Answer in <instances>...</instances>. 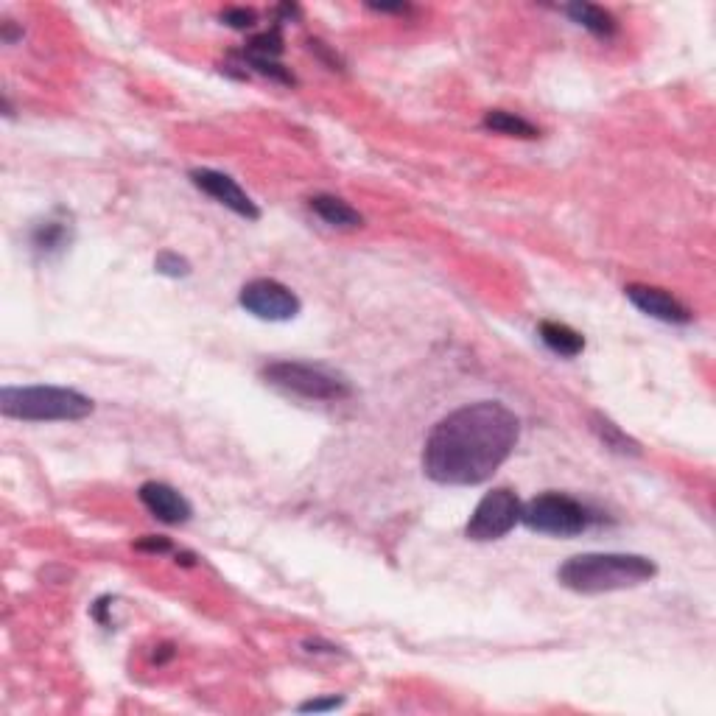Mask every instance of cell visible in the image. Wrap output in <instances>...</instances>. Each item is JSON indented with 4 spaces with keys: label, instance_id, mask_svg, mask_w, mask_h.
<instances>
[{
    "label": "cell",
    "instance_id": "obj_5",
    "mask_svg": "<svg viewBox=\"0 0 716 716\" xmlns=\"http://www.w3.org/2000/svg\"><path fill=\"white\" fill-rule=\"evenodd\" d=\"M521 524L540 535L577 537L591 529L593 515L577 498L563 496V493H543L526 501L521 510Z\"/></svg>",
    "mask_w": 716,
    "mask_h": 716
},
{
    "label": "cell",
    "instance_id": "obj_20",
    "mask_svg": "<svg viewBox=\"0 0 716 716\" xmlns=\"http://www.w3.org/2000/svg\"><path fill=\"white\" fill-rule=\"evenodd\" d=\"M345 700L342 697H328V700H311V703H303L297 711H303V714H319V711H336V708H342Z\"/></svg>",
    "mask_w": 716,
    "mask_h": 716
},
{
    "label": "cell",
    "instance_id": "obj_8",
    "mask_svg": "<svg viewBox=\"0 0 716 716\" xmlns=\"http://www.w3.org/2000/svg\"><path fill=\"white\" fill-rule=\"evenodd\" d=\"M191 182L199 191L207 193L213 202H219L221 207L233 210L235 216H241V219L247 221L261 219L258 205L249 199V193L244 191L230 174H221V171H213V168H193Z\"/></svg>",
    "mask_w": 716,
    "mask_h": 716
},
{
    "label": "cell",
    "instance_id": "obj_6",
    "mask_svg": "<svg viewBox=\"0 0 716 716\" xmlns=\"http://www.w3.org/2000/svg\"><path fill=\"white\" fill-rule=\"evenodd\" d=\"M521 510H524V504L515 496V490L496 487L473 510L468 526H465V537L476 540V543H490V540L510 535L512 529L521 524Z\"/></svg>",
    "mask_w": 716,
    "mask_h": 716
},
{
    "label": "cell",
    "instance_id": "obj_16",
    "mask_svg": "<svg viewBox=\"0 0 716 716\" xmlns=\"http://www.w3.org/2000/svg\"><path fill=\"white\" fill-rule=\"evenodd\" d=\"M244 56H252V59H269V62H277V56L283 54V37H280V28H269V31H261L255 34L252 40L247 42V48L241 51Z\"/></svg>",
    "mask_w": 716,
    "mask_h": 716
},
{
    "label": "cell",
    "instance_id": "obj_22",
    "mask_svg": "<svg viewBox=\"0 0 716 716\" xmlns=\"http://www.w3.org/2000/svg\"><path fill=\"white\" fill-rule=\"evenodd\" d=\"M372 12H381V14H406L409 12V6L406 3H395V6H386V3H370Z\"/></svg>",
    "mask_w": 716,
    "mask_h": 716
},
{
    "label": "cell",
    "instance_id": "obj_9",
    "mask_svg": "<svg viewBox=\"0 0 716 716\" xmlns=\"http://www.w3.org/2000/svg\"><path fill=\"white\" fill-rule=\"evenodd\" d=\"M624 294H627V300H630L641 314L658 319V322H666V325H689L691 319H694L689 305L680 303L669 291L633 283V286L624 289Z\"/></svg>",
    "mask_w": 716,
    "mask_h": 716
},
{
    "label": "cell",
    "instance_id": "obj_7",
    "mask_svg": "<svg viewBox=\"0 0 716 716\" xmlns=\"http://www.w3.org/2000/svg\"><path fill=\"white\" fill-rule=\"evenodd\" d=\"M238 303L241 308L252 314L255 319H263V322H289L300 314V297L283 286L280 280H272V277H255L249 280L247 286L241 289L238 294Z\"/></svg>",
    "mask_w": 716,
    "mask_h": 716
},
{
    "label": "cell",
    "instance_id": "obj_1",
    "mask_svg": "<svg viewBox=\"0 0 716 716\" xmlns=\"http://www.w3.org/2000/svg\"><path fill=\"white\" fill-rule=\"evenodd\" d=\"M521 420L498 400H476L445 414L423 445V470L431 482L473 487L487 482L518 445Z\"/></svg>",
    "mask_w": 716,
    "mask_h": 716
},
{
    "label": "cell",
    "instance_id": "obj_2",
    "mask_svg": "<svg viewBox=\"0 0 716 716\" xmlns=\"http://www.w3.org/2000/svg\"><path fill=\"white\" fill-rule=\"evenodd\" d=\"M658 574V565L644 554H621V551H588L565 560L557 568V582L568 591L582 596L627 591L644 585Z\"/></svg>",
    "mask_w": 716,
    "mask_h": 716
},
{
    "label": "cell",
    "instance_id": "obj_3",
    "mask_svg": "<svg viewBox=\"0 0 716 716\" xmlns=\"http://www.w3.org/2000/svg\"><path fill=\"white\" fill-rule=\"evenodd\" d=\"M96 403L68 386H3L0 412L28 423H76L90 417Z\"/></svg>",
    "mask_w": 716,
    "mask_h": 716
},
{
    "label": "cell",
    "instance_id": "obj_12",
    "mask_svg": "<svg viewBox=\"0 0 716 716\" xmlns=\"http://www.w3.org/2000/svg\"><path fill=\"white\" fill-rule=\"evenodd\" d=\"M563 12L577 23V26L588 28L591 34L602 37V40H610L616 31H619V23L616 17L602 9V6H593V3H571V6H563Z\"/></svg>",
    "mask_w": 716,
    "mask_h": 716
},
{
    "label": "cell",
    "instance_id": "obj_15",
    "mask_svg": "<svg viewBox=\"0 0 716 716\" xmlns=\"http://www.w3.org/2000/svg\"><path fill=\"white\" fill-rule=\"evenodd\" d=\"M591 428L596 431V437L605 442V448H610V451H616V454H633V456L641 454V445L635 440H630V437H627L613 420H607L602 414H593Z\"/></svg>",
    "mask_w": 716,
    "mask_h": 716
},
{
    "label": "cell",
    "instance_id": "obj_19",
    "mask_svg": "<svg viewBox=\"0 0 716 716\" xmlns=\"http://www.w3.org/2000/svg\"><path fill=\"white\" fill-rule=\"evenodd\" d=\"M221 20L230 28L247 31V28L258 23V14L252 12V9H244V6H233V9H224V12H221Z\"/></svg>",
    "mask_w": 716,
    "mask_h": 716
},
{
    "label": "cell",
    "instance_id": "obj_10",
    "mask_svg": "<svg viewBox=\"0 0 716 716\" xmlns=\"http://www.w3.org/2000/svg\"><path fill=\"white\" fill-rule=\"evenodd\" d=\"M140 504L152 512L157 521H163L168 526L188 524L193 515V507L188 498L182 496L179 490H174L166 482H146L140 487Z\"/></svg>",
    "mask_w": 716,
    "mask_h": 716
},
{
    "label": "cell",
    "instance_id": "obj_11",
    "mask_svg": "<svg viewBox=\"0 0 716 716\" xmlns=\"http://www.w3.org/2000/svg\"><path fill=\"white\" fill-rule=\"evenodd\" d=\"M311 210L317 213L319 219L331 227H339V230H356L364 224V216L358 213L356 207H350L345 199L333 196V193H319L311 199Z\"/></svg>",
    "mask_w": 716,
    "mask_h": 716
},
{
    "label": "cell",
    "instance_id": "obj_18",
    "mask_svg": "<svg viewBox=\"0 0 716 716\" xmlns=\"http://www.w3.org/2000/svg\"><path fill=\"white\" fill-rule=\"evenodd\" d=\"M154 269H157L160 275L174 277V280L191 275V263L185 261L182 255H177V252H171V249H168V252H160V255H157V261H154Z\"/></svg>",
    "mask_w": 716,
    "mask_h": 716
},
{
    "label": "cell",
    "instance_id": "obj_4",
    "mask_svg": "<svg viewBox=\"0 0 716 716\" xmlns=\"http://www.w3.org/2000/svg\"><path fill=\"white\" fill-rule=\"evenodd\" d=\"M263 381L305 400H345L353 392L342 375L305 361H272L263 367Z\"/></svg>",
    "mask_w": 716,
    "mask_h": 716
},
{
    "label": "cell",
    "instance_id": "obj_13",
    "mask_svg": "<svg viewBox=\"0 0 716 716\" xmlns=\"http://www.w3.org/2000/svg\"><path fill=\"white\" fill-rule=\"evenodd\" d=\"M537 333H540V342L557 356L577 358L585 350V336L563 325V322H540Z\"/></svg>",
    "mask_w": 716,
    "mask_h": 716
},
{
    "label": "cell",
    "instance_id": "obj_17",
    "mask_svg": "<svg viewBox=\"0 0 716 716\" xmlns=\"http://www.w3.org/2000/svg\"><path fill=\"white\" fill-rule=\"evenodd\" d=\"M31 241H34V249L40 252H54V249H62L68 244V227L62 221H45V224H37L34 233H31Z\"/></svg>",
    "mask_w": 716,
    "mask_h": 716
},
{
    "label": "cell",
    "instance_id": "obj_21",
    "mask_svg": "<svg viewBox=\"0 0 716 716\" xmlns=\"http://www.w3.org/2000/svg\"><path fill=\"white\" fill-rule=\"evenodd\" d=\"M135 549L152 551V554H166V551H171V540H168V537H160V535H149V537H143V540H138V543H135Z\"/></svg>",
    "mask_w": 716,
    "mask_h": 716
},
{
    "label": "cell",
    "instance_id": "obj_14",
    "mask_svg": "<svg viewBox=\"0 0 716 716\" xmlns=\"http://www.w3.org/2000/svg\"><path fill=\"white\" fill-rule=\"evenodd\" d=\"M482 126L484 129H490V132H496V135H507V138L535 140L537 135H540L537 126H532L526 118L507 110H490L484 115Z\"/></svg>",
    "mask_w": 716,
    "mask_h": 716
}]
</instances>
